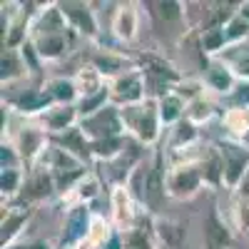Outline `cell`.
Masks as SVG:
<instances>
[{"label":"cell","instance_id":"obj_1","mask_svg":"<svg viewBox=\"0 0 249 249\" xmlns=\"http://www.w3.org/2000/svg\"><path fill=\"white\" fill-rule=\"evenodd\" d=\"M120 117L124 124V132L130 140L140 142L142 147H155L162 137V120H160V105L157 100L147 97L140 105L120 107Z\"/></svg>","mask_w":249,"mask_h":249},{"label":"cell","instance_id":"obj_2","mask_svg":"<svg viewBox=\"0 0 249 249\" xmlns=\"http://www.w3.org/2000/svg\"><path fill=\"white\" fill-rule=\"evenodd\" d=\"M167 152L157 150L152 155V160H147V184H144V197H142V207L144 212L160 217L164 202H167Z\"/></svg>","mask_w":249,"mask_h":249},{"label":"cell","instance_id":"obj_3","mask_svg":"<svg viewBox=\"0 0 249 249\" xmlns=\"http://www.w3.org/2000/svg\"><path fill=\"white\" fill-rule=\"evenodd\" d=\"M214 144L222 155V164H224V187L227 190H237L244 182V177L249 175V147L232 137L217 140Z\"/></svg>","mask_w":249,"mask_h":249},{"label":"cell","instance_id":"obj_4","mask_svg":"<svg viewBox=\"0 0 249 249\" xmlns=\"http://www.w3.org/2000/svg\"><path fill=\"white\" fill-rule=\"evenodd\" d=\"M92 210L90 204H72L68 207L65 219H62V230L55 242V249H77L80 244L88 242L90 227H92Z\"/></svg>","mask_w":249,"mask_h":249},{"label":"cell","instance_id":"obj_5","mask_svg":"<svg viewBox=\"0 0 249 249\" xmlns=\"http://www.w3.org/2000/svg\"><path fill=\"white\" fill-rule=\"evenodd\" d=\"M10 142L15 144V150H18L20 160H23V164H25L28 170H33L35 164L43 160V155L48 152L50 135L40 127V124L25 122V124H20V127L15 130V135H13Z\"/></svg>","mask_w":249,"mask_h":249},{"label":"cell","instance_id":"obj_6","mask_svg":"<svg viewBox=\"0 0 249 249\" xmlns=\"http://www.w3.org/2000/svg\"><path fill=\"white\" fill-rule=\"evenodd\" d=\"M147 100V82L140 68H132L124 75L110 80V102L115 107H130Z\"/></svg>","mask_w":249,"mask_h":249},{"label":"cell","instance_id":"obj_7","mask_svg":"<svg viewBox=\"0 0 249 249\" xmlns=\"http://www.w3.org/2000/svg\"><path fill=\"white\" fill-rule=\"evenodd\" d=\"M140 147H142V144L132 140V142L127 144V150H124L122 155H117L115 160H110V162H97L100 179L107 182V184H112V187H124V184H127V179L132 177V172L140 167V162H142Z\"/></svg>","mask_w":249,"mask_h":249},{"label":"cell","instance_id":"obj_8","mask_svg":"<svg viewBox=\"0 0 249 249\" xmlns=\"http://www.w3.org/2000/svg\"><path fill=\"white\" fill-rule=\"evenodd\" d=\"M204 179L197 164H170L167 170V195L172 199H192L202 192Z\"/></svg>","mask_w":249,"mask_h":249},{"label":"cell","instance_id":"obj_9","mask_svg":"<svg viewBox=\"0 0 249 249\" xmlns=\"http://www.w3.org/2000/svg\"><path fill=\"white\" fill-rule=\"evenodd\" d=\"M80 127L90 137V142H97V140H110V137H124V124H122V117H120V107L115 105H107L105 110H100L85 120H80Z\"/></svg>","mask_w":249,"mask_h":249},{"label":"cell","instance_id":"obj_10","mask_svg":"<svg viewBox=\"0 0 249 249\" xmlns=\"http://www.w3.org/2000/svg\"><path fill=\"white\" fill-rule=\"evenodd\" d=\"M60 10L68 20V28L80 35V37H88V40H97L100 37V25H97V18L90 3H82V0H65L60 3Z\"/></svg>","mask_w":249,"mask_h":249},{"label":"cell","instance_id":"obj_11","mask_svg":"<svg viewBox=\"0 0 249 249\" xmlns=\"http://www.w3.org/2000/svg\"><path fill=\"white\" fill-rule=\"evenodd\" d=\"M55 195H57V187H55V177L50 175V170H45L43 164H35L33 170H28L23 192H20V199L28 207L37 204V202H45Z\"/></svg>","mask_w":249,"mask_h":249},{"label":"cell","instance_id":"obj_12","mask_svg":"<svg viewBox=\"0 0 249 249\" xmlns=\"http://www.w3.org/2000/svg\"><path fill=\"white\" fill-rule=\"evenodd\" d=\"M30 217H33V210L28 204L13 207L10 202H3V222H0V244H3V249L15 247L18 237L23 234Z\"/></svg>","mask_w":249,"mask_h":249},{"label":"cell","instance_id":"obj_13","mask_svg":"<svg viewBox=\"0 0 249 249\" xmlns=\"http://www.w3.org/2000/svg\"><path fill=\"white\" fill-rule=\"evenodd\" d=\"M202 239H204V249H232L234 247L232 227L224 222L217 207H212L202 222Z\"/></svg>","mask_w":249,"mask_h":249},{"label":"cell","instance_id":"obj_14","mask_svg":"<svg viewBox=\"0 0 249 249\" xmlns=\"http://www.w3.org/2000/svg\"><path fill=\"white\" fill-rule=\"evenodd\" d=\"M110 210H112V224H115V230H120V232L135 227V222L140 217L137 202L127 192V187H112V192H110Z\"/></svg>","mask_w":249,"mask_h":249},{"label":"cell","instance_id":"obj_15","mask_svg":"<svg viewBox=\"0 0 249 249\" xmlns=\"http://www.w3.org/2000/svg\"><path fill=\"white\" fill-rule=\"evenodd\" d=\"M5 105H8L18 117H40L43 112H48V110L53 107V100H50V95L45 92V88H33V90L20 92L18 97L5 100Z\"/></svg>","mask_w":249,"mask_h":249},{"label":"cell","instance_id":"obj_16","mask_svg":"<svg viewBox=\"0 0 249 249\" xmlns=\"http://www.w3.org/2000/svg\"><path fill=\"white\" fill-rule=\"evenodd\" d=\"M37 124L43 127L50 137L53 135H62L80 124V112L77 105H53L48 112H43L37 117Z\"/></svg>","mask_w":249,"mask_h":249},{"label":"cell","instance_id":"obj_17","mask_svg":"<svg viewBox=\"0 0 249 249\" xmlns=\"http://www.w3.org/2000/svg\"><path fill=\"white\" fill-rule=\"evenodd\" d=\"M202 80H204L207 90H212L214 95H222V97H230V95L234 92V88L239 85L237 77H234V72L227 68L219 57H210Z\"/></svg>","mask_w":249,"mask_h":249},{"label":"cell","instance_id":"obj_18","mask_svg":"<svg viewBox=\"0 0 249 249\" xmlns=\"http://www.w3.org/2000/svg\"><path fill=\"white\" fill-rule=\"evenodd\" d=\"M50 142L55 144V147L65 150L68 155H72L75 160H80L82 164L92 162V142H90V137L85 132H82L80 124L72 127V130H68V132H62V135H53Z\"/></svg>","mask_w":249,"mask_h":249},{"label":"cell","instance_id":"obj_19","mask_svg":"<svg viewBox=\"0 0 249 249\" xmlns=\"http://www.w3.org/2000/svg\"><path fill=\"white\" fill-rule=\"evenodd\" d=\"M90 65H92L102 77H105L107 82L115 80V77H120V75H124V72L132 70V68H137L127 55H122V53H117V50H95L92 57H90Z\"/></svg>","mask_w":249,"mask_h":249},{"label":"cell","instance_id":"obj_20","mask_svg":"<svg viewBox=\"0 0 249 249\" xmlns=\"http://www.w3.org/2000/svg\"><path fill=\"white\" fill-rule=\"evenodd\" d=\"M137 8L140 5H135V3H120L112 15V35L124 45L137 37V30H140V10Z\"/></svg>","mask_w":249,"mask_h":249},{"label":"cell","instance_id":"obj_21","mask_svg":"<svg viewBox=\"0 0 249 249\" xmlns=\"http://www.w3.org/2000/svg\"><path fill=\"white\" fill-rule=\"evenodd\" d=\"M72 30L60 33V35H43V37H30L33 45L40 55L43 62H57L68 55V50L72 48Z\"/></svg>","mask_w":249,"mask_h":249},{"label":"cell","instance_id":"obj_22","mask_svg":"<svg viewBox=\"0 0 249 249\" xmlns=\"http://www.w3.org/2000/svg\"><path fill=\"white\" fill-rule=\"evenodd\" d=\"M155 237H157V244L164 249H182L187 242V227L179 219L155 217Z\"/></svg>","mask_w":249,"mask_h":249},{"label":"cell","instance_id":"obj_23","mask_svg":"<svg viewBox=\"0 0 249 249\" xmlns=\"http://www.w3.org/2000/svg\"><path fill=\"white\" fill-rule=\"evenodd\" d=\"M197 167L202 172L204 187H210V190H219V187H224V164H222V155L217 150V144L204 147V155L197 162Z\"/></svg>","mask_w":249,"mask_h":249},{"label":"cell","instance_id":"obj_24","mask_svg":"<svg viewBox=\"0 0 249 249\" xmlns=\"http://www.w3.org/2000/svg\"><path fill=\"white\" fill-rule=\"evenodd\" d=\"M28 72L30 70H28V62H25L23 53L15 48H3V55H0V80H3V88L23 80Z\"/></svg>","mask_w":249,"mask_h":249},{"label":"cell","instance_id":"obj_25","mask_svg":"<svg viewBox=\"0 0 249 249\" xmlns=\"http://www.w3.org/2000/svg\"><path fill=\"white\" fill-rule=\"evenodd\" d=\"M45 92L50 95L53 105H77L80 100V92H77V85L72 77H65V75H57V77H50L45 80Z\"/></svg>","mask_w":249,"mask_h":249},{"label":"cell","instance_id":"obj_26","mask_svg":"<svg viewBox=\"0 0 249 249\" xmlns=\"http://www.w3.org/2000/svg\"><path fill=\"white\" fill-rule=\"evenodd\" d=\"M142 8H147L150 18L155 23H164V25H175L182 23L187 18V5L184 3H175V0H160V3H144Z\"/></svg>","mask_w":249,"mask_h":249},{"label":"cell","instance_id":"obj_27","mask_svg":"<svg viewBox=\"0 0 249 249\" xmlns=\"http://www.w3.org/2000/svg\"><path fill=\"white\" fill-rule=\"evenodd\" d=\"M97 195H100V177L88 172V177H82L72 190L68 195H62L60 199L65 202L68 207H72V204H90Z\"/></svg>","mask_w":249,"mask_h":249},{"label":"cell","instance_id":"obj_28","mask_svg":"<svg viewBox=\"0 0 249 249\" xmlns=\"http://www.w3.org/2000/svg\"><path fill=\"white\" fill-rule=\"evenodd\" d=\"M232 199V227L239 232H249V175L237 187Z\"/></svg>","mask_w":249,"mask_h":249},{"label":"cell","instance_id":"obj_29","mask_svg":"<svg viewBox=\"0 0 249 249\" xmlns=\"http://www.w3.org/2000/svg\"><path fill=\"white\" fill-rule=\"evenodd\" d=\"M160 105V120H162V127H175L177 122H182L187 117V102L177 95V92H170L157 100Z\"/></svg>","mask_w":249,"mask_h":249},{"label":"cell","instance_id":"obj_30","mask_svg":"<svg viewBox=\"0 0 249 249\" xmlns=\"http://www.w3.org/2000/svg\"><path fill=\"white\" fill-rule=\"evenodd\" d=\"M75 85H77V92H80V97H90V95H97V92H102L107 88V80L102 77L90 62L88 65H82L77 72H75Z\"/></svg>","mask_w":249,"mask_h":249},{"label":"cell","instance_id":"obj_31","mask_svg":"<svg viewBox=\"0 0 249 249\" xmlns=\"http://www.w3.org/2000/svg\"><path fill=\"white\" fill-rule=\"evenodd\" d=\"M222 127L227 130V137L242 142L249 132V110L247 107H227L222 115Z\"/></svg>","mask_w":249,"mask_h":249},{"label":"cell","instance_id":"obj_32","mask_svg":"<svg viewBox=\"0 0 249 249\" xmlns=\"http://www.w3.org/2000/svg\"><path fill=\"white\" fill-rule=\"evenodd\" d=\"M219 60L234 72L237 82H249V50H247L244 45H239V48H227V50L219 55Z\"/></svg>","mask_w":249,"mask_h":249},{"label":"cell","instance_id":"obj_33","mask_svg":"<svg viewBox=\"0 0 249 249\" xmlns=\"http://www.w3.org/2000/svg\"><path fill=\"white\" fill-rule=\"evenodd\" d=\"M199 144V127L190 120H182L177 122L175 127L170 130V150H182V147H195ZM167 150V152H170Z\"/></svg>","mask_w":249,"mask_h":249},{"label":"cell","instance_id":"obj_34","mask_svg":"<svg viewBox=\"0 0 249 249\" xmlns=\"http://www.w3.org/2000/svg\"><path fill=\"white\" fill-rule=\"evenodd\" d=\"M130 144V137H110V140H97L92 142V160L95 162H110L117 155H122Z\"/></svg>","mask_w":249,"mask_h":249},{"label":"cell","instance_id":"obj_35","mask_svg":"<svg viewBox=\"0 0 249 249\" xmlns=\"http://www.w3.org/2000/svg\"><path fill=\"white\" fill-rule=\"evenodd\" d=\"M214 115H217V102L210 95H202V97L192 100L190 105H187V120L195 122L197 127L204 124V122H210Z\"/></svg>","mask_w":249,"mask_h":249},{"label":"cell","instance_id":"obj_36","mask_svg":"<svg viewBox=\"0 0 249 249\" xmlns=\"http://www.w3.org/2000/svg\"><path fill=\"white\" fill-rule=\"evenodd\" d=\"M23 184H25L23 170H0V195H3V202H13L15 197H20Z\"/></svg>","mask_w":249,"mask_h":249},{"label":"cell","instance_id":"obj_37","mask_svg":"<svg viewBox=\"0 0 249 249\" xmlns=\"http://www.w3.org/2000/svg\"><path fill=\"white\" fill-rule=\"evenodd\" d=\"M115 232H117V230H115L112 219H105L102 214H95V217H92V227H90V234H88V244H90L92 249H100Z\"/></svg>","mask_w":249,"mask_h":249},{"label":"cell","instance_id":"obj_38","mask_svg":"<svg viewBox=\"0 0 249 249\" xmlns=\"http://www.w3.org/2000/svg\"><path fill=\"white\" fill-rule=\"evenodd\" d=\"M107 105H112L110 102V82H107V88L97 92V95H90V97H80L77 100V112H80V120H85L100 110H105Z\"/></svg>","mask_w":249,"mask_h":249},{"label":"cell","instance_id":"obj_39","mask_svg":"<svg viewBox=\"0 0 249 249\" xmlns=\"http://www.w3.org/2000/svg\"><path fill=\"white\" fill-rule=\"evenodd\" d=\"M224 37H227V48H239L249 40V23L244 18L234 15L230 23L224 25Z\"/></svg>","mask_w":249,"mask_h":249},{"label":"cell","instance_id":"obj_40","mask_svg":"<svg viewBox=\"0 0 249 249\" xmlns=\"http://www.w3.org/2000/svg\"><path fill=\"white\" fill-rule=\"evenodd\" d=\"M175 92L190 105L192 100H197V97H202V95H207V85H204V80H197V77H184L179 85L175 88Z\"/></svg>","mask_w":249,"mask_h":249},{"label":"cell","instance_id":"obj_41","mask_svg":"<svg viewBox=\"0 0 249 249\" xmlns=\"http://www.w3.org/2000/svg\"><path fill=\"white\" fill-rule=\"evenodd\" d=\"M23 160H20L18 150L13 142H3L0 144V170H20Z\"/></svg>","mask_w":249,"mask_h":249},{"label":"cell","instance_id":"obj_42","mask_svg":"<svg viewBox=\"0 0 249 249\" xmlns=\"http://www.w3.org/2000/svg\"><path fill=\"white\" fill-rule=\"evenodd\" d=\"M230 107H247L249 110V82H239L230 97H224Z\"/></svg>","mask_w":249,"mask_h":249},{"label":"cell","instance_id":"obj_43","mask_svg":"<svg viewBox=\"0 0 249 249\" xmlns=\"http://www.w3.org/2000/svg\"><path fill=\"white\" fill-rule=\"evenodd\" d=\"M10 249H55V244H50V242H25V244H15V247H10Z\"/></svg>","mask_w":249,"mask_h":249},{"label":"cell","instance_id":"obj_44","mask_svg":"<svg viewBox=\"0 0 249 249\" xmlns=\"http://www.w3.org/2000/svg\"><path fill=\"white\" fill-rule=\"evenodd\" d=\"M237 15H239V18H244L247 23H249V0H244V3H239V8H237Z\"/></svg>","mask_w":249,"mask_h":249},{"label":"cell","instance_id":"obj_45","mask_svg":"<svg viewBox=\"0 0 249 249\" xmlns=\"http://www.w3.org/2000/svg\"><path fill=\"white\" fill-rule=\"evenodd\" d=\"M242 142H244V144H247V147H249V132H247V137H244Z\"/></svg>","mask_w":249,"mask_h":249},{"label":"cell","instance_id":"obj_46","mask_svg":"<svg viewBox=\"0 0 249 249\" xmlns=\"http://www.w3.org/2000/svg\"><path fill=\"white\" fill-rule=\"evenodd\" d=\"M244 48H247V50H249V40H247V43H244Z\"/></svg>","mask_w":249,"mask_h":249},{"label":"cell","instance_id":"obj_47","mask_svg":"<svg viewBox=\"0 0 249 249\" xmlns=\"http://www.w3.org/2000/svg\"><path fill=\"white\" fill-rule=\"evenodd\" d=\"M160 249H164V247H160Z\"/></svg>","mask_w":249,"mask_h":249}]
</instances>
